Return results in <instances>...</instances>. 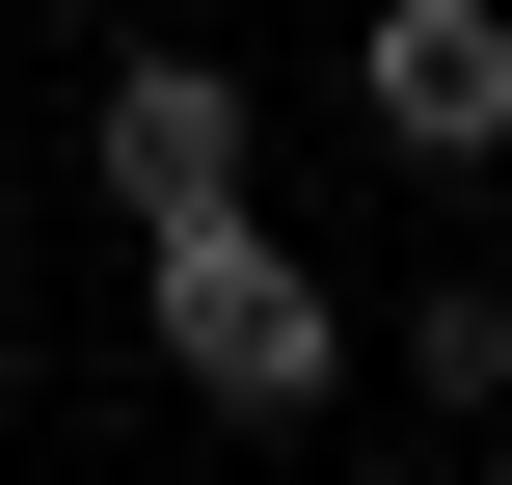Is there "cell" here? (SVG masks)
<instances>
[{"instance_id":"obj_1","label":"cell","mask_w":512,"mask_h":485,"mask_svg":"<svg viewBox=\"0 0 512 485\" xmlns=\"http://www.w3.org/2000/svg\"><path fill=\"white\" fill-rule=\"evenodd\" d=\"M135 351L216 405V432H324L378 351H351V297H324V243H270V189H216V216H135Z\"/></svg>"},{"instance_id":"obj_2","label":"cell","mask_w":512,"mask_h":485,"mask_svg":"<svg viewBox=\"0 0 512 485\" xmlns=\"http://www.w3.org/2000/svg\"><path fill=\"white\" fill-rule=\"evenodd\" d=\"M351 135L405 189H486L512 162V0H351Z\"/></svg>"},{"instance_id":"obj_3","label":"cell","mask_w":512,"mask_h":485,"mask_svg":"<svg viewBox=\"0 0 512 485\" xmlns=\"http://www.w3.org/2000/svg\"><path fill=\"white\" fill-rule=\"evenodd\" d=\"M243 135H270V108H243V54H216V27H135V54L81 81V189H108V216H216V189H243Z\"/></svg>"},{"instance_id":"obj_4","label":"cell","mask_w":512,"mask_h":485,"mask_svg":"<svg viewBox=\"0 0 512 485\" xmlns=\"http://www.w3.org/2000/svg\"><path fill=\"white\" fill-rule=\"evenodd\" d=\"M378 378H405L432 432H486V405H512V270H432V297L378 324Z\"/></svg>"}]
</instances>
